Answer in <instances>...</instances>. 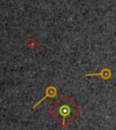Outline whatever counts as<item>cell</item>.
Segmentation results:
<instances>
[{
    "label": "cell",
    "mask_w": 116,
    "mask_h": 130,
    "mask_svg": "<svg viewBox=\"0 0 116 130\" xmlns=\"http://www.w3.org/2000/svg\"><path fill=\"white\" fill-rule=\"evenodd\" d=\"M81 112V109L66 94L61 96L51 108L48 109V113L54 117L62 126H66L71 123Z\"/></svg>",
    "instance_id": "6da1fadb"
},
{
    "label": "cell",
    "mask_w": 116,
    "mask_h": 130,
    "mask_svg": "<svg viewBox=\"0 0 116 130\" xmlns=\"http://www.w3.org/2000/svg\"><path fill=\"white\" fill-rule=\"evenodd\" d=\"M45 93H46V95H45V97H44L43 99H42V100H40V101L37 102V103L35 104V106H33V108H36L37 106H38L40 103H42V102H43L47 97H48V98H54V97H55V96L56 95V89H55V88H54V87H52V86H50V87H48L46 89V90H45Z\"/></svg>",
    "instance_id": "7a4b0ae2"
},
{
    "label": "cell",
    "mask_w": 116,
    "mask_h": 130,
    "mask_svg": "<svg viewBox=\"0 0 116 130\" xmlns=\"http://www.w3.org/2000/svg\"><path fill=\"white\" fill-rule=\"evenodd\" d=\"M97 75H100L102 76V79H110L111 75H112V72L111 71L108 69V68H104L101 72H98V73H89V74H86V76H97Z\"/></svg>",
    "instance_id": "3957f363"
}]
</instances>
